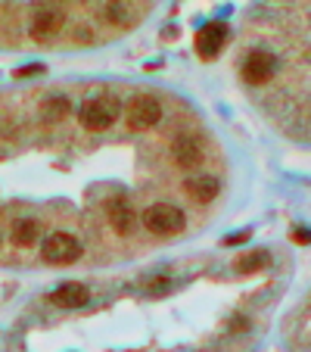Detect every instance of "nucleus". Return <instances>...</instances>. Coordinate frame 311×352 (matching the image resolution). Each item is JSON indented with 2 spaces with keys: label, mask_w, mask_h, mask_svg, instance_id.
<instances>
[{
  "label": "nucleus",
  "mask_w": 311,
  "mask_h": 352,
  "mask_svg": "<svg viewBox=\"0 0 311 352\" xmlns=\"http://www.w3.org/2000/svg\"><path fill=\"white\" fill-rule=\"evenodd\" d=\"M115 119H119V100L115 97H93L78 113L81 128H87V131H106Z\"/></svg>",
  "instance_id": "f257e3e1"
},
{
  "label": "nucleus",
  "mask_w": 311,
  "mask_h": 352,
  "mask_svg": "<svg viewBox=\"0 0 311 352\" xmlns=\"http://www.w3.org/2000/svg\"><path fill=\"white\" fill-rule=\"evenodd\" d=\"M184 212H181L174 203H152L150 209H146V215H143V225L150 228L152 234H178V231H184Z\"/></svg>",
  "instance_id": "f03ea898"
},
{
  "label": "nucleus",
  "mask_w": 311,
  "mask_h": 352,
  "mask_svg": "<svg viewBox=\"0 0 311 352\" xmlns=\"http://www.w3.org/2000/svg\"><path fill=\"white\" fill-rule=\"evenodd\" d=\"M62 25H66V13L56 3H44L32 16V38L41 41V44H50L62 32Z\"/></svg>",
  "instance_id": "7ed1b4c3"
},
{
  "label": "nucleus",
  "mask_w": 311,
  "mask_h": 352,
  "mask_svg": "<svg viewBox=\"0 0 311 352\" xmlns=\"http://www.w3.org/2000/svg\"><path fill=\"white\" fill-rule=\"evenodd\" d=\"M44 259L50 265H72L81 259V243L66 231H56L44 240Z\"/></svg>",
  "instance_id": "20e7f679"
},
{
  "label": "nucleus",
  "mask_w": 311,
  "mask_h": 352,
  "mask_svg": "<svg viewBox=\"0 0 311 352\" xmlns=\"http://www.w3.org/2000/svg\"><path fill=\"white\" fill-rule=\"evenodd\" d=\"M274 72H277V60L268 50H252L243 63V78L249 85H262V81L274 78Z\"/></svg>",
  "instance_id": "39448f33"
},
{
  "label": "nucleus",
  "mask_w": 311,
  "mask_h": 352,
  "mask_svg": "<svg viewBox=\"0 0 311 352\" xmlns=\"http://www.w3.org/2000/svg\"><path fill=\"white\" fill-rule=\"evenodd\" d=\"M162 119V107L156 97H134L128 107V125L131 128H152Z\"/></svg>",
  "instance_id": "423d86ee"
},
{
  "label": "nucleus",
  "mask_w": 311,
  "mask_h": 352,
  "mask_svg": "<svg viewBox=\"0 0 311 352\" xmlns=\"http://www.w3.org/2000/svg\"><path fill=\"white\" fill-rule=\"evenodd\" d=\"M224 38H227V28L221 25V22H209V25H203L196 32V54L203 56V60H212L221 47H224Z\"/></svg>",
  "instance_id": "0eeeda50"
},
{
  "label": "nucleus",
  "mask_w": 311,
  "mask_h": 352,
  "mask_svg": "<svg viewBox=\"0 0 311 352\" xmlns=\"http://www.w3.org/2000/svg\"><path fill=\"white\" fill-rule=\"evenodd\" d=\"M106 219H109V225H113L119 234H131V231H134V225H137V212H134V206L128 203L125 197L109 199Z\"/></svg>",
  "instance_id": "6e6552de"
},
{
  "label": "nucleus",
  "mask_w": 311,
  "mask_h": 352,
  "mask_svg": "<svg viewBox=\"0 0 311 352\" xmlns=\"http://www.w3.org/2000/svg\"><path fill=\"white\" fill-rule=\"evenodd\" d=\"M172 153H174V162H178L181 168H193L203 162V144H199L193 134H181V138L172 144Z\"/></svg>",
  "instance_id": "1a4fd4ad"
},
{
  "label": "nucleus",
  "mask_w": 311,
  "mask_h": 352,
  "mask_svg": "<svg viewBox=\"0 0 311 352\" xmlns=\"http://www.w3.org/2000/svg\"><path fill=\"white\" fill-rule=\"evenodd\" d=\"M184 187L193 203H212L215 193H218V178H212V175H193V178H187Z\"/></svg>",
  "instance_id": "9d476101"
},
{
  "label": "nucleus",
  "mask_w": 311,
  "mask_h": 352,
  "mask_svg": "<svg viewBox=\"0 0 311 352\" xmlns=\"http://www.w3.org/2000/svg\"><path fill=\"white\" fill-rule=\"evenodd\" d=\"M87 296H91V293H87V287L78 284V280H69V284H62V287H56V290H54V302H56V306H62V309L84 306Z\"/></svg>",
  "instance_id": "9b49d317"
},
{
  "label": "nucleus",
  "mask_w": 311,
  "mask_h": 352,
  "mask_svg": "<svg viewBox=\"0 0 311 352\" xmlns=\"http://www.w3.org/2000/svg\"><path fill=\"white\" fill-rule=\"evenodd\" d=\"M38 234H41L38 221L22 219V221H16V225H13V243L16 246H34V243H38Z\"/></svg>",
  "instance_id": "f8f14e48"
},
{
  "label": "nucleus",
  "mask_w": 311,
  "mask_h": 352,
  "mask_svg": "<svg viewBox=\"0 0 311 352\" xmlns=\"http://www.w3.org/2000/svg\"><path fill=\"white\" fill-rule=\"evenodd\" d=\"M268 265V253H246L237 259V274H252V272H262Z\"/></svg>",
  "instance_id": "ddd939ff"
},
{
  "label": "nucleus",
  "mask_w": 311,
  "mask_h": 352,
  "mask_svg": "<svg viewBox=\"0 0 311 352\" xmlns=\"http://www.w3.org/2000/svg\"><path fill=\"white\" fill-rule=\"evenodd\" d=\"M69 116V100L66 97H50L44 103V119L47 122H60Z\"/></svg>",
  "instance_id": "4468645a"
},
{
  "label": "nucleus",
  "mask_w": 311,
  "mask_h": 352,
  "mask_svg": "<svg viewBox=\"0 0 311 352\" xmlns=\"http://www.w3.org/2000/svg\"><path fill=\"white\" fill-rule=\"evenodd\" d=\"M103 16H106V22H113V25H125L128 22V13H125V3H122V0H106V3H103Z\"/></svg>",
  "instance_id": "2eb2a0df"
},
{
  "label": "nucleus",
  "mask_w": 311,
  "mask_h": 352,
  "mask_svg": "<svg viewBox=\"0 0 311 352\" xmlns=\"http://www.w3.org/2000/svg\"><path fill=\"white\" fill-rule=\"evenodd\" d=\"M292 240H296V243H311V231L299 228V231H292Z\"/></svg>",
  "instance_id": "dca6fc26"
}]
</instances>
